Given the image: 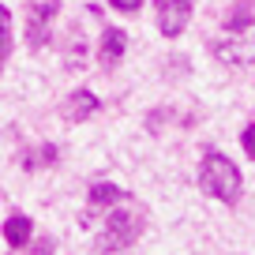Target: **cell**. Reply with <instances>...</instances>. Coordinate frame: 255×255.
Returning a JSON list of instances; mask_svg holds the SVG:
<instances>
[{"label": "cell", "mask_w": 255, "mask_h": 255, "mask_svg": "<svg viewBox=\"0 0 255 255\" xmlns=\"http://www.w3.org/2000/svg\"><path fill=\"white\" fill-rule=\"evenodd\" d=\"M252 4H233L229 11H225V30H233V34H240V30H248V26H252Z\"/></svg>", "instance_id": "obj_10"}, {"label": "cell", "mask_w": 255, "mask_h": 255, "mask_svg": "<svg viewBox=\"0 0 255 255\" xmlns=\"http://www.w3.org/2000/svg\"><path fill=\"white\" fill-rule=\"evenodd\" d=\"M124 195H128V191L117 188V184H94L87 199H90V210H109V207H117Z\"/></svg>", "instance_id": "obj_8"}, {"label": "cell", "mask_w": 255, "mask_h": 255, "mask_svg": "<svg viewBox=\"0 0 255 255\" xmlns=\"http://www.w3.org/2000/svg\"><path fill=\"white\" fill-rule=\"evenodd\" d=\"M53 252H56L53 237H38V240H30V244H26L19 255H53Z\"/></svg>", "instance_id": "obj_13"}, {"label": "cell", "mask_w": 255, "mask_h": 255, "mask_svg": "<svg viewBox=\"0 0 255 255\" xmlns=\"http://www.w3.org/2000/svg\"><path fill=\"white\" fill-rule=\"evenodd\" d=\"M98 109H102V102H98L90 90H72V94H68V102H64V117L72 120V124H83V120H90Z\"/></svg>", "instance_id": "obj_6"}, {"label": "cell", "mask_w": 255, "mask_h": 255, "mask_svg": "<svg viewBox=\"0 0 255 255\" xmlns=\"http://www.w3.org/2000/svg\"><path fill=\"white\" fill-rule=\"evenodd\" d=\"M199 188L207 191L210 199L218 203H237L240 199V188H244V176H240V169L233 165L225 154L218 150H207L203 154V165H199Z\"/></svg>", "instance_id": "obj_2"}, {"label": "cell", "mask_w": 255, "mask_h": 255, "mask_svg": "<svg viewBox=\"0 0 255 255\" xmlns=\"http://www.w3.org/2000/svg\"><path fill=\"white\" fill-rule=\"evenodd\" d=\"M4 240H8V248L23 252V248L34 240V222L26 214H8V222H4Z\"/></svg>", "instance_id": "obj_7"}, {"label": "cell", "mask_w": 255, "mask_h": 255, "mask_svg": "<svg viewBox=\"0 0 255 255\" xmlns=\"http://www.w3.org/2000/svg\"><path fill=\"white\" fill-rule=\"evenodd\" d=\"M56 0H38V4H30L26 8V41H30V49H41L49 38V26H53L56 19Z\"/></svg>", "instance_id": "obj_3"}, {"label": "cell", "mask_w": 255, "mask_h": 255, "mask_svg": "<svg viewBox=\"0 0 255 255\" xmlns=\"http://www.w3.org/2000/svg\"><path fill=\"white\" fill-rule=\"evenodd\" d=\"M240 143H244V154L255 161V124H248L244 131H240Z\"/></svg>", "instance_id": "obj_14"}, {"label": "cell", "mask_w": 255, "mask_h": 255, "mask_svg": "<svg viewBox=\"0 0 255 255\" xmlns=\"http://www.w3.org/2000/svg\"><path fill=\"white\" fill-rule=\"evenodd\" d=\"M124 53H128V34L120 30V26H105L102 49H98V64H102L105 72H113V68L124 60Z\"/></svg>", "instance_id": "obj_5"}, {"label": "cell", "mask_w": 255, "mask_h": 255, "mask_svg": "<svg viewBox=\"0 0 255 255\" xmlns=\"http://www.w3.org/2000/svg\"><path fill=\"white\" fill-rule=\"evenodd\" d=\"M143 225H146V214L143 207H139L131 195H124V199L117 203V207H109V214H105V225L102 233H98V252H124V248H131L139 237H143Z\"/></svg>", "instance_id": "obj_1"}, {"label": "cell", "mask_w": 255, "mask_h": 255, "mask_svg": "<svg viewBox=\"0 0 255 255\" xmlns=\"http://www.w3.org/2000/svg\"><path fill=\"white\" fill-rule=\"evenodd\" d=\"M191 8L195 0H158V30L165 38H180L191 19Z\"/></svg>", "instance_id": "obj_4"}, {"label": "cell", "mask_w": 255, "mask_h": 255, "mask_svg": "<svg viewBox=\"0 0 255 255\" xmlns=\"http://www.w3.org/2000/svg\"><path fill=\"white\" fill-rule=\"evenodd\" d=\"M34 165H56V146L41 143L34 154H23V169H34Z\"/></svg>", "instance_id": "obj_11"}, {"label": "cell", "mask_w": 255, "mask_h": 255, "mask_svg": "<svg viewBox=\"0 0 255 255\" xmlns=\"http://www.w3.org/2000/svg\"><path fill=\"white\" fill-rule=\"evenodd\" d=\"M214 56L222 64H237V68H248V64H252V49H244L240 41H233V45H229V41H218Z\"/></svg>", "instance_id": "obj_9"}, {"label": "cell", "mask_w": 255, "mask_h": 255, "mask_svg": "<svg viewBox=\"0 0 255 255\" xmlns=\"http://www.w3.org/2000/svg\"><path fill=\"white\" fill-rule=\"evenodd\" d=\"M0 30H4V41H0V56L8 60L11 56V11L0 8Z\"/></svg>", "instance_id": "obj_12"}, {"label": "cell", "mask_w": 255, "mask_h": 255, "mask_svg": "<svg viewBox=\"0 0 255 255\" xmlns=\"http://www.w3.org/2000/svg\"><path fill=\"white\" fill-rule=\"evenodd\" d=\"M109 4L117 11H139V8H143V0H109Z\"/></svg>", "instance_id": "obj_15"}]
</instances>
